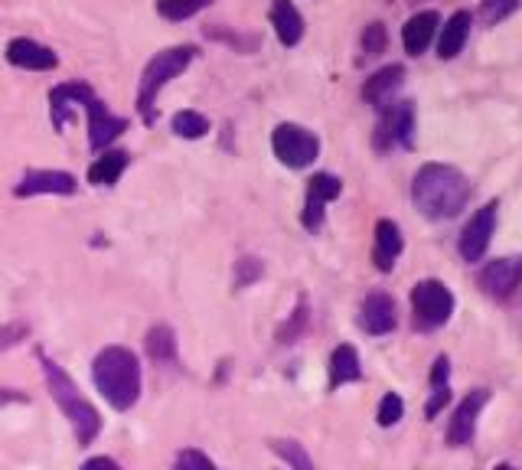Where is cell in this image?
<instances>
[{
	"mask_svg": "<svg viewBox=\"0 0 522 470\" xmlns=\"http://www.w3.org/2000/svg\"><path fill=\"white\" fill-rule=\"evenodd\" d=\"M7 63L17 69H30V72H49L59 66V56L49 46L27 40V36H17V40L7 43Z\"/></svg>",
	"mask_w": 522,
	"mask_h": 470,
	"instance_id": "cell-15",
	"label": "cell"
},
{
	"mask_svg": "<svg viewBox=\"0 0 522 470\" xmlns=\"http://www.w3.org/2000/svg\"><path fill=\"white\" fill-rule=\"evenodd\" d=\"M235 288H245V284H252L255 278H261V262L258 258H242V262H235Z\"/></svg>",
	"mask_w": 522,
	"mask_h": 470,
	"instance_id": "cell-34",
	"label": "cell"
},
{
	"mask_svg": "<svg viewBox=\"0 0 522 470\" xmlns=\"http://www.w3.org/2000/svg\"><path fill=\"white\" fill-rule=\"evenodd\" d=\"M405 85V66H385L379 69L376 76H369L366 85H363V98H366V105L372 108H389L392 105V98L395 92H399Z\"/></svg>",
	"mask_w": 522,
	"mask_h": 470,
	"instance_id": "cell-16",
	"label": "cell"
},
{
	"mask_svg": "<svg viewBox=\"0 0 522 470\" xmlns=\"http://www.w3.org/2000/svg\"><path fill=\"white\" fill-rule=\"evenodd\" d=\"M271 27H275L278 40L284 46H297L304 36V17L291 0H275V4H271Z\"/></svg>",
	"mask_w": 522,
	"mask_h": 470,
	"instance_id": "cell-19",
	"label": "cell"
},
{
	"mask_svg": "<svg viewBox=\"0 0 522 470\" xmlns=\"http://www.w3.org/2000/svg\"><path fill=\"white\" fill-rule=\"evenodd\" d=\"M40 363H43V376H46L49 395L56 399L59 412L69 418L72 431H76V441L82 444V448H85V444H92L98 438V431H102V415H98V408L85 399L76 382H72V376L59 363H53L43 353H40Z\"/></svg>",
	"mask_w": 522,
	"mask_h": 470,
	"instance_id": "cell-3",
	"label": "cell"
},
{
	"mask_svg": "<svg viewBox=\"0 0 522 470\" xmlns=\"http://www.w3.org/2000/svg\"><path fill=\"white\" fill-rule=\"evenodd\" d=\"M147 353H151V360L157 363L177 360V337H173V330L167 324L151 327V333H147Z\"/></svg>",
	"mask_w": 522,
	"mask_h": 470,
	"instance_id": "cell-25",
	"label": "cell"
},
{
	"mask_svg": "<svg viewBox=\"0 0 522 470\" xmlns=\"http://www.w3.org/2000/svg\"><path fill=\"white\" fill-rule=\"evenodd\" d=\"M271 151L281 160L284 167L291 170H304L317 160L320 154V141L314 131H307L301 125H278L275 134H271Z\"/></svg>",
	"mask_w": 522,
	"mask_h": 470,
	"instance_id": "cell-6",
	"label": "cell"
},
{
	"mask_svg": "<svg viewBox=\"0 0 522 470\" xmlns=\"http://www.w3.org/2000/svg\"><path fill=\"white\" fill-rule=\"evenodd\" d=\"M363 379V366H359V353L350 343H340L337 350L330 353V389L350 386V382Z\"/></svg>",
	"mask_w": 522,
	"mask_h": 470,
	"instance_id": "cell-20",
	"label": "cell"
},
{
	"mask_svg": "<svg viewBox=\"0 0 522 470\" xmlns=\"http://www.w3.org/2000/svg\"><path fill=\"white\" fill-rule=\"evenodd\" d=\"M82 470H121L118 461H111V457H92V461H85Z\"/></svg>",
	"mask_w": 522,
	"mask_h": 470,
	"instance_id": "cell-36",
	"label": "cell"
},
{
	"mask_svg": "<svg viewBox=\"0 0 522 470\" xmlns=\"http://www.w3.org/2000/svg\"><path fill=\"white\" fill-rule=\"evenodd\" d=\"M124 170H128V154L124 151H105L89 167V183H95V187H115Z\"/></svg>",
	"mask_w": 522,
	"mask_h": 470,
	"instance_id": "cell-23",
	"label": "cell"
},
{
	"mask_svg": "<svg viewBox=\"0 0 522 470\" xmlns=\"http://www.w3.org/2000/svg\"><path fill=\"white\" fill-rule=\"evenodd\" d=\"M17 196H46V193H59L69 196L76 193V177L66 170H27L14 187Z\"/></svg>",
	"mask_w": 522,
	"mask_h": 470,
	"instance_id": "cell-14",
	"label": "cell"
},
{
	"mask_svg": "<svg viewBox=\"0 0 522 470\" xmlns=\"http://www.w3.org/2000/svg\"><path fill=\"white\" fill-rule=\"evenodd\" d=\"M516 7H519V0H487V4H483V20L500 23L509 14H516Z\"/></svg>",
	"mask_w": 522,
	"mask_h": 470,
	"instance_id": "cell-33",
	"label": "cell"
},
{
	"mask_svg": "<svg viewBox=\"0 0 522 470\" xmlns=\"http://www.w3.org/2000/svg\"><path fill=\"white\" fill-rule=\"evenodd\" d=\"M470 27H474V17L467 14V10H457L441 27V40H438V56L441 59H454L457 53L464 49L467 36H470Z\"/></svg>",
	"mask_w": 522,
	"mask_h": 470,
	"instance_id": "cell-21",
	"label": "cell"
},
{
	"mask_svg": "<svg viewBox=\"0 0 522 470\" xmlns=\"http://www.w3.org/2000/svg\"><path fill=\"white\" fill-rule=\"evenodd\" d=\"M307 327V301L301 298V304H297V311L291 317V324L288 327H281L278 333V343H294L297 340V333H301Z\"/></svg>",
	"mask_w": 522,
	"mask_h": 470,
	"instance_id": "cell-32",
	"label": "cell"
},
{
	"mask_svg": "<svg viewBox=\"0 0 522 470\" xmlns=\"http://www.w3.org/2000/svg\"><path fill=\"white\" fill-rule=\"evenodd\" d=\"M454 314V294L444 281L425 278L412 288V317L418 330H438Z\"/></svg>",
	"mask_w": 522,
	"mask_h": 470,
	"instance_id": "cell-5",
	"label": "cell"
},
{
	"mask_svg": "<svg viewBox=\"0 0 522 470\" xmlns=\"http://www.w3.org/2000/svg\"><path fill=\"white\" fill-rule=\"evenodd\" d=\"M385 43H389V33H385L382 23H369L363 30V59H376L385 53Z\"/></svg>",
	"mask_w": 522,
	"mask_h": 470,
	"instance_id": "cell-30",
	"label": "cell"
},
{
	"mask_svg": "<svg viewBox=\"0 0 522 470\" xmlns=\"http://www.w3.org/2000/svg\"><path fill=\"white\" fill-rule=\"evenodd\" d=\"M23 337H27V327H20V324H14V327H7V330H0V350H7V346H14V343H20Z\"/></svg>",
	"mask_w": 522,
	"mask_h": 470,
	"instance_id": "cell-35",
	"label": "cell"
},
{
	"mask_svg": "<svg viewBox=\"0 0 522 470\" xmlns=\"http://www.w3.org/2000/svg\"><path fill=\"white\" fill-rule=\"evenodd\" d=\"M4 402H23V395H14V392H0V405H4Z\"/></svg>",
	"mask_w": 522,
	"mask_h": 470,
	"instance_id": "cell-37",
	"label": "cell"
},
{
	"mask_svg": "<svg viewBox=\"0 0 522 470\" xmlns=\"http://www.w3.org/2000/svg\"><path fill=\"white\" fill-rule=\"evenodd\" d=\"M209 4H213V0H157V14L170 23H180V20H190L193 14H200Z\"/></svg>",
	"mask_w": 522,
	"mask_h": 470,
	"instance_id": "cell-26",
	"label": "cell"
},
{
	"mask_svg": "<svg viewBox=\"0 0 522 470\" xmlns=\"http://www.w3.org/2000/svg\"><path fill=\"white\" fill-rule=\"evenodd\" d=\"M447 379H451V360L447 356H438L431 366V399H428V408L425 415L434 418L441 412V408L447 405V399H451V386H447Z\"/></svg>",
	"mask_w": 522,
	"mask_h": 470,
	"instance_id": "cell-24",
	"label": "cell"
},
{
	"mask_svg": "<svg viewBox=\"0 0 522 470\" xmlns=\"http://www.w3.org/2000/svg\"><path fill=\"white\" fill-rule=\"evenodd\" d=\"M193 59H196V46H170L147 63L144 76H141V89H138V111H141L144 125H154L157 121V111H154L157 95L164 92V85L173 76H180Z\"/></svg>",
	"mask_w": 522,
	"mask_h": 470,
	"instance_id": "cell-4",
	"label": "cell"
},
{
	"mask_svg": "<svg viewBox=\"0 0 522 470\" xmlns=\"http://www.w3.org/2000/svg\"><path fill=\"white\" fill-rule=\"evenodd\" d=\"M92 379L115 412H128L141 395V366L128 346H105L92 363Z\"/></svg>",
	"mask_w": 522,
	"mask_h": 470,
	"instance_id": "cell-2",
	"label": "cell"
},
{
	"mask_svg": "<svg viewBox=\"0 0 522 470\" xmlns=\"http://www.w3.org/2000/svg\"><path fill=\"white\" fill-rule=\"evenodd\" d=\"M470 193H474L470 180L451 164H425L412 180V200L418 213L434 222L461 216L470 203Z\"/></svg>",
	"mask_w": 522,
	"mask_h": 470,
	"instance_id": "cell-1",
	"label": "cell"
},
{
	"mask_svg": "<svg viewBox=\"0 0 522 470\" xmlns=\"http://www.w3.org/2000/svg\"><path fill=\"white\" fill-rule=\"evenodd\" d=\"M496 216H500V203L490 200L483 209H477L474 216H470V222L464 226L461 232V258L464 262H480L483 255H487L490 242H493V232H496Z\"/></svg>",
	"mask_w": 522,
	"mask_h": 470,
	"instance_id": "cell-8",
	"label": "cell"
},
{
	"mask_svg": "<svg viewBox=\"0 0 522 470\" xmlns=\"http://www.w3.org/2000/svg\"><path fill=\"white\" fill-rule=\"evenodd\" d=\"M395 324H399V311H395L392 294L372 291L363 307H359V327L372 333V337H385V333L395 330Z\"/></svg>",
	"mask_w": 522,
	"mask_h": 470,
	"instance_id": "cell-13",
	"label": "cell"
},
{
	"mask_svg": "<svg viewBox=\"0 0 522 470\" xmlns=\"http://www.w3.org/2000/svg\"><path fill=\"white\" fill-rule=\"evenodd\" d=\"M402 249H405L402 229L395 226L392 219H379L376 222V245H372V262H376V268L379 271H392L395 258L402 255Z\"/></svg>",
	"mask_w": 522,
	"mask_h": 470,
	"instance_id": "cell-17",
	"label": "cell"
},
{
	"mask_svg": "<svg viewBox=\"0 0 522 470\" xmlns=\"http://www.w3.org/2000/svg\"><path fill=\"white\" fill-rule=\"evenodd\" d=\"M402 415H405V402H402V395H399V392H385V395H382V402H379L376 422H379L382 428H392V425H399V422H402Z\"/></svg>",
	"mask_w": 522,
	"mask_h": 470,
	"instance_id": "cell-29",
	"label": "cell"
},
{
	"mask_svg": "<svg viewBox=\"0 0 522 470\" xmlns=\"http://www.w3.org/2000/svg\"><path fill=\"white\" fill-rule=\"evenodd\" d=\"M438 23L441 17L434 14V10H418V14L412 17L402 27V43L408 49V56H421L425 49L431 46L434 33H438Z\"/></svg>",
	"mask_w": 522,
	"mask_h": 470,
	"instance_id": "cell-18",
	"label": "cell"
},
{
	"mask_svg": "<svg viewBox=\"0 0 522 470\" xmlns=\"http://www.w3.org/2000/svg\"><path fill=\"white\" fill-rule=\"evenodd\" d=\"M522 281V262L519 258H496L480 271V288L496 301H509Z\"/></svg>",
	"mask_w": 522,
	"mask_h": 470,
	"instance_id": "cell-12",
	"label": "cell"
},
{
	"mask_svg": "<svg viewBox=\"0 0 522 470\" xmlns=\"http://www.w3.org/2000/svg\"><path fill=\"white\" fill-rule=\"evenodd\" d=\"M343 190L340 177H333V173H314V177L307 180V196H304V229L307 232H317L323 226V213H327V203L337 200Z\"/></svg>",
	"mask_w": 522,
	"mask_h": 470,
	"instance_id": "cell-10",
	"label": "cell"
},
{
	"mask_svg": "<svg viewBox=\"0 0 522 470\" xmlns=\"http://www.w3.org/2000/svg\"><path fill=\"white\" fill-rule=\"evenodd\" d=\"M493 470H516L513 464H500V467H493Z\"/></svg>",
	"mask_w": 522,
	"mask_h": 470,
	"instance_id": "cell-38",
	"label": "cell"
},
{
	"mask_svg": "<svg viewBox=\"0 0 522 470\" xmlns=\"http://www.w3.org/2000/svg\"><path fill=\"white\" fill-rule=\"evenodd\" d=\"M271 451H275L281 461H288L291 470H314V461H310V454L304 451V444H297L291 438H275L271 441Z\"/></svg>",
	"mask_w": 522,
	"mask_h": 470,
	"instance_id": "cell-27",
	"label": "cell"
},
{
	"mask_svg": "<svg viewBox=\"0 0 522 470\" xmlns=\"http://www.w3.org/2000/svg\"><path fill=\"white\" fill-rule=\"evenodd\" d=\"M487 402H490V392L487 389H474L461 405L454 408V418H451V425H447V441H451L454 448H464V444L474 441L477 418H480L483 405H487Z\"/></svg>",
	"mask_w": 522,
	"mask_h": 470,
	"instance_id": "cell-11",
	"label": "cell"
},
{
	"mask_svg": "<svg viewBox=\"0 0 522 470\" xmlns=\"http://www.w3.org/2000/svg\"><path fill=\"white\" fill-rule=\"evenodd\" d=\"M173 131L186 141H196L209 131V121L200 111H177V115H173Z\"/></svg>",
	"mask_w": 522,
	"mask_h": 470,
	"instance_id": "cell-28",
	"label": "cell"
},
{
	"mask_svg": "<svg viewBox=\"0 0 522 470\" xmlns=\"http://www.w3.org/2000/svg\"><path fill=\"white\" fill-rule=\"evenodd\" d=\"M85 89H89L85 82H66V85H56V89L49 92V115H53L56 128H66L72 108L82 102Z\"/></svg>",
	"mask_w": 522,
	"mask_h": 470,
	"instance_id": "cell-22",
	"label": "cell"
},
{
	"mask_svg": "<svg viewBox=\"0 0 522 470\" xmlns=\"http://www.w3.org/2000/svg\"><path fill=\"white\" fill-rule=\"evenodd\" d=\"M415 138V105L412 102H392L382 108V118L376 125V147L379 151H395V147H412Z\"/></svg>",
	"mask_w": 522,
	"mask_h": 470,
	"instance_id": "cell-7",
	"label": "cell"
},
{
	"mask_svg": "<svg viewBox=\"0 0 522 470\" xmlns=\"http://www.w3.org/2000/svg\"><path fill=\"white\" fill-rule=\"evenodd\" d=\"M79 105H85V111H89V144H92V151H105V147L115 138H121V131L128 128V121L111 115L108 105L98 102L92 89H85Z\"/></svg>",
	"mask_w": 522,
	"mask_h": 470,
	"instance_id": "cell-9",
	"label": "cell"
},
{
	"mask_svg": "<svg viewBox=\"0 0 522 470\" xmlns=\"http://www.w3.org/2000/svg\"><path fill=\"white\" fill-rule=\"evenodd\" d=\"M173 470H216L213 461L203 454V451H196V448H186L177 454V464H173Z\"/></svg>",
	"mask_w": 522,
	"mask_h": 470,
	"instance_id": "cell-31",
	"label": "cell"
}]
</instances>
